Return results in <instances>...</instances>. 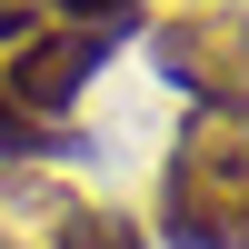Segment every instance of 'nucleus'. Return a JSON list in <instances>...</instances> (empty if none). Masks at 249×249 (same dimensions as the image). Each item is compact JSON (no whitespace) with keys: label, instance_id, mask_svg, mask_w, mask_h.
<instances>
[{"label":"nucleus","instance_id":"1","mask_svg":"<svg viewBox=\"0 0 249 249\" xmlns=\"http://www.w3.org/2000/svg\"><path fill=\"white\" fill-rule=\"evenodd\" d=\"M160 230L170 249H249V120L190 110L160 170Z\"/></svg>","mask_w":249,"mask_h":249},{"label":"nucleus","instance_id":"2","mask_svg":"<svg viewBox=\"0 0 249 249\" xmlns=\"http://www.w3.org/2000/svg\"><path fill=\"white\" fill-rule=\"evenodd\" d=\"M150 60L170 90H190V110L249 120V10L239 0H190V10L150 20Z\"/></svg>","mask_w":249,"mask_h":249},{"label":"nucleus","instance_id":"3","mask_svg":"<svg viewBox=\"0 0 249 249\" xmlns=\"http://www.w3.org/2000/svg\"><path fill=\"white\" fill-rule=\"evenodd\" d=\"M100 60H110V30H80V20H40L30 40H10V60H0V80L20 90V110L30 120H70V100L100 80Z\"/></svg>","mask_w":249,"mask_h":249},{"label":"nucleus","instance_id":"4","mask_svg":"<svg viewBox=\"0 0 249 249\" xmlns=\"http://www.w3.org/2000/svg\"><path fill=\"white\" fill-rule=\"evenodd\" d=\"M100 199H80L40 160H0V249H80Z\"/></svg>","mask_w":249,"mask_h":249},{"label":"nucleus","instance_id":"5","mask_svg":"<svg viewBox=\"0 0 249 249\" xmlns=\"http://www.w3.org/2000/svg\"><path fill=\"white\" fill-rule=\"evenodd\" d=\"M40 150H60V130H50V120H30V110H20V90L0 80V160H40Z\"/></svg>","mask_w":249,"mask_h":249},{"label":"nucleus","instance_id":"6","mask_svg":"<svg viewBox=\"0 0 249 249\" xmlns=\"http://www.w3.org/2000/svg\"><path fill=\"white\" fill-rule=\"evenodd\" d=\"M140 10H150V0H50V20H80V30H110V40L130 30Z\"/></svg>","mask_w":249,"mask_h":249},{"label":"nucleus","instance_id":"7","mask_svg":"<svg viewBox=\"0 0 249 249\" xmlns=\"http://www.w3.org/2000/svg\"><path fill=\"white\" fill-rule=\"evenodd\" d=\"M80 249H150V239H140L130 219H120V210H90V230H80Z\"/></svg>","mask_w":249,"mask_h":249},{"label":"nucleus","instance_id":"8","mask_svg":"<svg viewBox=\"0 0 249 249\" xmlns=\"http://www.w3.org/2000/svg\"><path fill=\"white\" fill-rule=\"evenodd\" d=\"M40 20H50V0H0V40H30Z\"/></svg>","mask_w":249,"mask_h":249}]
</instances>
